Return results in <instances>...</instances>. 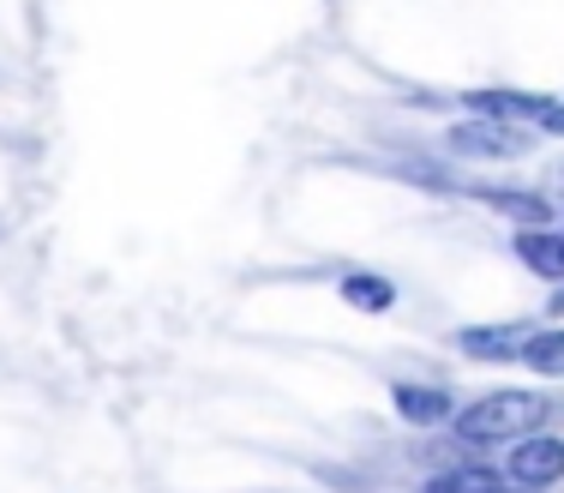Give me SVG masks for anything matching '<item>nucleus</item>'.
I'll use <instances>...</instances> for the list:
<instances>
[{"label": "nucleus", "mask_w": 564, "mask_h": 493, "mask_svg": "<svg viewBox=\"0 0 564 493\" xmlns=\"http://www.w3.org/2000/svg\"><path fill=\"white\" fill-rule=\"evenodd\" d=\"M546 416H553L546 392H487L468 409H456V433L475 439V446H499V439H522L546 428Z\"/></svg>", "instance_id": "nucleus-1"}, {"label": "nucleus", "mask_w": 564, "mask_h": 493, "mask_svg": "<svg viewBox=\"0 0 564 493\" xmlns=\"http://www.w3.org/2000/svg\"><path fill=\"white\" fill-rule=\"evenodd\" d=\"M445 151L463 157V163H517V157L534 151V127L487 121V115H463V121L445 132Z\"/></svg>", "instance_id": "nucleus-2"}, {"label": "nucleus", "mask_w": 564, "mask_h": 493, "mask_svg": "<svg viewBox=\"0 0 564 493\" xmlns=\"http://www.w3.org/2000/svg\"><path fill=\"white\" fill-rule=\"evenodd\" d=\"M505 475L517 487H558L564 482V439L553 433H522L517 446H510V458H505Z\"/></svg>", "instance_id": "nucleus-3"}, {"label": "nucleus", "mask_w": 564, "mask_h": 493, "mask_svg": "<svg viewBox=\"0 0 564 493\" xmlns=\"http://www.w3.org/2000/svg\"><path fill=\"white\" fill-rule=\"evenodd\" d=\"M534 337V325L522 319H505V325H463L456 331V350L468 362H522V343Z\"/></svg>", "instance_id": "nucleus-4"}, {"label": "nucleus", "mask_w": 564, "mask_h": 493, "mask_svg": "<svg viewBox=\"0 0 564 493\" xmlns=\"http://www.w3.org/2000/svg\"><path fill=\"white\" fill-rule=\"evenodd\" d=\"M546 109L541 90H510V85H487V90H468L463 97V115H487V121H517V127H534Z\"/></svg>", "instance_id": "nucleus-5"}, {"label": "nucleus", "mask_w": 564, "mask_h": 493, "mask_svg": "<svg viewBox=\"0 0 564 493\" xmlns=\"http://www.w3.org/2000/svg\"><path fill=\"white\" fill-rule=\"evenodd\" d=\"M510 247H517V259L529 265L534 277H546V283H564V229H546V223H534V229H517V235H510Z\"/></svg>", "instance_id": "nucleus-6"}, {"label": "nucleus", "mask_w": 564, "mask_h": 493, "mask_svg": "<svg viewBox=\"0 0 564 493\" xmlns=\"http://www.w3.org/2000/svg\"><path fill=\"white\" fill-rule=\"evenodd\" d=\"M391 404H397V416L409 421V428H438V421H451V409H456L445 385H409V379H397Z\"/></svg>", "instance_id": "nucleus-7"}, {"label": "nucleus", "mask_w": 564, "mask_h": 493, "mask_svg": "<svg viewBox=\"0 0 564 493\" xmlns=\"http://www.w3.org/2000/svg\"><path fill=\"white\" fill-rule=\"evenodd\" d=\"M337 296L348 301L355 313H391L397 308V283L384 271H348L337 283Z\"/></svg>", "instance_id": "nucleus-8"}, {"label": "nucleus", "mask_w": 564, "mask_h": 493, "mask_svg": "<svg viewBox=\"0 0 564 493\" xmlns=\"http://www.w3.org/2000/svg\"><path fill=\"white\" fill-rule=\"evenodd\" d=\"M487 205L505 211V217H517V229H534V223H546V199L541 193H517V186H487Z\"/></svg>", "instance_id": "nucleus-9"}, {"label": "nucleus", "mask_w": 564, "mask_h": 493, "mask_svg": "<svg viewBox=\"0 0 564 493\" xmlns=\"http://www.w3.org/2000/svg\"><path fill=\"white\" fill-rule=\"evenodd\" d=\"M522 367L541 373V379H564V331H534L522 343Z\"/></svg>", "instance_id": "nucleus-10"}, {"label": "nucleus", "mask_w": 564, "mask_h": 493, "mask_svg": "<svg viewBox=\"0 0 564 493\" xmlns=\"http://www.w3.org/2000/svg\"><path fill=\"white\" fill-rule=\"evenodd\" d=\"M475 475L480 470H451V475H438V482H426V493H480Z\"/></svg>", "instance_id": "nucleus-11"}, {"label": "nucleus", "mask_w": 564, "mask_h": 493, "mask_svg": "<svg viewBox=\"0 0 564 493\" xmlns=\"http://www.w3.org/2000/svg\"><path fill=\"white\" fill-rule=\"evenodd\" d=\"M541 132H564V103H553L546 97V109H541V121H534Z\"/></svg>", "instance_id": "nucleus-12"}, {"label": "nucleus", "mask_w": 564, "mask_h": 493, "mask_svg": "<svg viewBox=\"0 0 564 493\" xmlns=\"http://www.w3.org/2000/svg\"><path fill=\"white\" fill-rule=\"evenodd\" d=\"M480 493H541V487H517V482H510V487H480Z\"/></svg>", "instance_id": "nucleus-13"}, {"label": "nucleus", "mask_w": 564, "mask_h": 493, "mask_svg": "<svg viewBox=\"0 0 564 493\" xmlns=\"http://www.w3.org/2000/svg\"><path fill=\"white\" fill-rule=\"evenodd\" d=\"M553 313H564V289H558V296H553Z\"/></svg>", "instance_id": "nucleus-14"}, {"label": "nucleus", "mask_w": 564, "mask_h": 493, "mask_svg": "<svg viewBox=\"0 0 564 493\" xmlns=\"http://www.w3.org/2000/svg\"><path fill=\"white\" fill-rule=\"evenodd\" d=\"M558 181H564V163H558Z\"/></svg>", "instance_id": "nucleus-15"}]
</instances>
